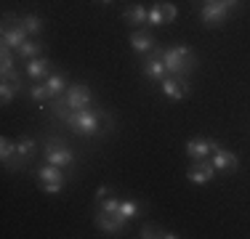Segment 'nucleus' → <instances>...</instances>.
Masks as SVG:
<instances>
[{
	"label": "nucleus",
	"mask_w": 250,
	"mask_h": 239,
	"mask_svg": "<svg viewBox=\"0 0 250 239\" xmlns=\"http://www.w3.org/2000/svg\"><path fill=\"white\" fill-rule=\"evenodd\" d=\"M101 120H109L106 112H99L93 106H85V109H75L69 112V117L64 122L75 130L77 136H85V139H93V136L101 133Z\"/></svg>",
	"instance_id": "f257e3e1"
},
{
	"label": "nucleus",
	"mask_w": 250,
	"mask_h": 239,
	"mask_svg": "<svg viewBox=\"0 0 250 239\" xmlns=\"http://www.w3.org/2000/svg\"><path fill=\"white\" fill-rule=\"evenodd\" d=\"M163 61H165L168 75L187 77L194 69L197 59H194V51L189 45H170V48H163Z\"/></svg>",
	"instance_id": "f03ea898"
},
{
	"label": "nucleus",
	"mask_w": 250,
	"mask_h": 239,
	"mask_svg": "<svg viewBox=\"0 0 250 239\" xmlns=\"http://www.w3.org/2000/svg\"><path fill=\"white\" fill-rule=\"evenodd\" d=\"M43 157H45V162H48V165H56V167H72L75 165V152L64 141H56V139L45 141Z\"/></svg>",
	"instance_id": "7ed1b4c3"
},
{
	"label": "nucleus",
	"mask_w": 250,
	"mask_h": 239,
	"mask_svg": "<svg viewBox=\"0 0 250 239\" xmlns=\"http://www.w3.org/2000/svg\"><path fill=\"white\" fill-rule=\"evenodd\" d=\"M38 181H40V186H43L45 194H59V191L64 189L67 176H64V167L43 165V167H38Z\"/></svg>",
	"instance_id": "20e7f679"
},
{
	"label": "nucleus",
	"mask_w": 250,
	"mask_h": 239,
	"mask_svg": "<svg viewBox=\"0 0 250 239\" xmlns=\"http://www.w3.org/2000/svg\"><path fill=\"white\" fill-rule=\"evenodd\" d=\"M160 93L170 101H181L192 93V85H189L187 77H176V75H165L160 80Z\"/></svg>",
	"instance_id": "39448f33"
},
{
	"label": "nucleus",
	"mask_w": 250,
	"mask_h": 239,
	"mask_svg": "<svg viewBox=\"0 0 250 239\" xmlns=\"http://www.w3.org/2000/svg\"><path fill=\"white\" fill-rule=\"evenodd\" d=\"M99 231H104L106 237H115L128 226V218L123 213H104V210H96V218H93Z\"/></svg>",
	"instance_id": "423d86ee"
},
{
	"label": "nucleus",
	"mask_w": 250,
	"mask_h": 239,
	"mask_svg": "<svg viewBox=\"0 0 250 239\" xmlns=\"http://www.w3.org/2000/svg\"><path fill=\"white\" fill-rule=\"evenodd\" d=\"M229 11H231V8L224 3V0H213V3H205V5H202V11H200L202 24H205V27H218V24L226 21Z\"/></svg>",
	"instance_id": "0eeeda50"
},
{
	"label": "nucleus",
	"mask_w": 250,
	"mask_h": 239,
	"mask_svg": "<svg viewBox=\"0 0 250 239\" xmlns=\"http://www.w3.org/2000/svg\"><path fill=\"white\" fill-rule=\"evenodd\" d=\"M35 152H38V141L35 139L24 136L21 141H16V154H14V159L8 162V170H21V167L35 157Z\"/></svg>",
	"instance_id": "6e6552de"
},
{
	"label": "nucleus",
	"mask_w": 250,
	"mask_h": 239,
	"mask_svg": "<svg viewBox=\"0 0 250 239\" xmlns=\"http://www.w3.org/2000/svg\"><path fill=\"white\" fill-rule=\"evenodd\" d=\"M64 99H67V106L75 112V109H85V106H91L93 96H91V88H88V85H83V82H75V85L67 88Z\"/></svg>",
	"instance_id": "1a4fd4ad"
},
{
	"label": "nucleus",
	"mask_w": 250,
	"mask_h": 239,
	"mask_svg": "<svg viewBox=\"0 0 250 239\" xmlns=\"http://www.w3.org/2000/svg\"><path fill=\"white\" fill-rule=\"evenodd\" d=\"M141 72H144V77L146 80H163L165 75H168V69H165V61H163V48L160 45H154V51H152V56L144 61V67H141Z\"/></svg>",
	"instance_id": "9d476101"
},
{
	"label": "nucleus",
	"mask_w": 250,
	"mask_h": 239,
	"mask_svg": "<svg viewBox=\"0 0 250 239\" xmlns=\"http://www.w3.org/2000/svg\"><path fill=\"white\" fill-rule=\"evenodd\" d=\"M216 167H213V162H208V159H194L192 167L187 170V178L192 183H200V186H205V183H210L213 178H216Z\"/></svg>",
	"instance_id": "9b49d317"
},
{
	"label": "nucleus",
	"mask_w": 250,
	"mask_h": 239,
	"mask_svg": "<svg viewBox=\"0 0 250 239\" xmlns=\"http://www.w3.org/2000/svg\"><path fill=\"white\" fill-rule=\"evenodd\" d=\"M210 162H213V167H216L218 173H234L237 167H240V159H237V154L229 152V149H224L221 143H216Z\"/></svg>",
	"instance_id": "f8f14e48"
},
{
	"label": "nucleus",
	"mask_w": 250,
	"mask_h": 239,
	"mask_svg": "<svg viewBox=\"0 0 250 239\" xmlns=\"http://www.w3.org/2000/svg\"><path fill=\"white\" fill-rule=\"evenodd\" d=\"M216 143L218 141H213V139H189L187 141V146H184V152H187V157L192 159H208V154L213 152V149H216Z\"/></svg>",
	"instance_id": "ddd939ff"
},
{
	"label": "nucleus",
	"mask_w": 250,
	"mask_h": 239,
	"mask_svg": "<svg viewBox=\"0 0 250 239\" xmlns=\"http://www.w3.org/2000/svg\"><path fill=\"white\" fill-rule=\"evenodd\" d=\"M27 29H24V24H21V19H16L14 27H5L3 29V45L5 48H14V51H19L21 45L27 43Z\"/></svg>",
	"instance_id": "4468645a"
},
{
	"label": "nucleus",
	"mask_w": 250,
	"mask_h": 239,
	"mask_svg": "<svg viewBox=\"0 0 250 239\" xmlns=\"http://www.w3.org/2000/svg\"><path fill=\"white\" fill-rule=\"evenodd\" d=\"M128 43L136 53H152L154 51V35L149 29H136V32H130Z\"/></svg>",
	"instance_id": "2eb2a0df"
},
{
	"label": "nucleus",
	"mask_w": 250,
	"mask_h": 239,
	"mask_svg": "<svg viewBox=\"0 0 250 239\" xmlns=\"http://www.w3.org/2000/svg\"><path fill=\"white\" fill-rule=\"evenodd\" d=\"M24 72L32 80H40V77H45L51 72V61L45 56H38V59H29V61L24 64Z\"/></svg>",
	"instance_id": "dca6fc26"
},
{
	"label": "nucleus",
	"mask_w": 250,
	"mask_h": 239,
	"mask_svg": "<svg viewBox=\"0 0 250 239\" xmlns=\"http://www.w3.org/2000/svg\"><path fill=\"white\" fill-rule=\"evenodd\" d=\"M123 19L130 24V27H144L146 19H149V8H144V5H130V8H125Z\"/></svg>",
	"instance_id": "f3484780"
},
{
	"label": "nucleus",
	"mask_w": 250,
	"mask_h": 239,
	"mask_svg": "<svg viewBox=\"0 0 250 239\" xmlns=\"http://www.w3.org/2000/svg\"><path fill=\"white\" fill-rule=\"evenodd\" d=\"M45 88H48L51 99H56V96H64L67 93V75L64 72H59V75H48V80H45Z\"/></svg>",
	"instance_id": "a211bd4d"
},
{
	"label": "nucleus",
	"mask_w": 250,
	"mask_h": 239,
	"mask_svg": "<svg viewBox=\"0 0 250 239\" xmlns=\"http://www.w3.org/2000/svg\"><path fill=\"white\" fill-rule=\"evenodd\" d=\"M43 48H45V43H38V40H27L24 45L16 51V56L19 59H24V61H29V59H38L40 53H43Z\"/></svg>",
	"instance_id": "6ab92c4d"
},
{
	"label": "nucleus",
	"mask_w": 250,
	"mask_h": 239,
	"mask_svg": "<svg viewBox=\"0 0 250 239\" xmlns=\"http://www.w3.org/2000/svg\"><path fill=\"white\" fill-rule=\"evenodd\" d=\"M141 239H154V237H160V239H176L178 234H173V231H165V229H157V226H152V223H144L141 226Z\"/></svg>",
	"instance_id": "aec40b11"
},
{
	"label": "nucleus",
	"mask_w": 250,
	"mask_h": 239,
	"mask_svg": "<svg viewBox=\"0 0 250 239\" xmlns=\"http://www.w3.org/2000/svg\"><path fill=\"white\" fill-rule=\"evenodd\" d=\"M19 91H21V88L16 85V82H11V80H5V77H3V82H0V101H3V104H11L14 96Z\"/></svg>",
	"instance_id": "412c9836"
},
{
	"label": "nucleus",
	"mask_w": 250,
	"mask_h": 239,
	"mask_svg": "<svg viewBox=\"0 0 250 239\" xmlns=\"http://www.w3.org/2000/svg\"><path fill=\"white\" fill-rule=\"evenodd\" d=\"M14 154H16V143L11 139H0V159H3V167H8Z\"/></svg>",
	"instance_id": "4be33fe9"
},
{
	"label": "nucleus",
	"mask_w": 250,
	"mask_h": 239,
	"mask_svg": "<svg viewBox=\"0 0 250 239\" xmlns=\"http://www.w3.org/2000/svg\"><path fill=\"white\" fill-rule=\"evenodd\" d=\"M120 213H123L128 220H133V218H139L141 205H139L136 199H120Z\"/></svg>",
	"instance_id": "5701e85b"
},
{
	"label": "nucleus",
	"mask_w": 250,
	"mask_h": 239,
	"mask_svg": "<svg viewBox=\"0 0 250 239\" xmlns=\"http://www.w3.org/2000/svg\"><path fill=\"white\" fill-rule=\"evenodd\" d=\"M21 24H24V29L29 35H40L43 32V19H40V16H35V14H29V16H24V19H21Z\"/></svg>",
	"instance_id": "b1692460"
},
{
	"label": "nucleus",
	"mask_w": 250,
	"mask_h": 239,
	"mask_svg": "<svg viewBox=\"0 0 250 239\" xmlns=\"http://www.w3.org/2000/svg\"><path fill=\"white\" fill-rule=\"evenodd\" d=\"M149 27H160V24H165V14H163V3H154L149 8V19H146Z\"/></svg>",
	"instance_id": "393cba45"
},
{
	"label": "nucleus",
	"mask_w": 250,
	"mask_h": 239,
	"mask_svg": "<svg viewBox=\"0 0 250 239\" xmlns=\"http://www.w3.org/2000/svg\"><path fill=\"white\" fill-rule=\"evenodd\" d=\"M29 96H32V101H38V104H43V101H51V93H48V88H45V82L43 85H29Z\"/></svg>",
	"instance_id": "a878e982"
},
{
	"label": "nucleus",
	"mask_w": 250,
	"mask_h": 239,
	"mask_svg": "<svg viewBox=\"0 0 250 239\" xmlns=\"http://www.w3.org/2000/svg\"><path fill=\"white\" fill-rule=\"evenodd\" d=\"M14 48H5L3 45V53H0V72H11V69H16L14 64H16V59H14Z\"/></svg>",
	"instance_id": "bb28decb"
},
{
	"label": "nucleus",
	"mask_w": 250,
	"mask_h": 239,
	"mask_svg": "<svg viewBox=\"0 0 250 239\" xmlns=\"http://www.w3.org/2000/svg\"><path fill=\"white\" fill-rule=\"evenodd\" d=\"M99 210H104V213H120V199H117V197H104V199L99 202Z\"/></svg>",
	"instance_id": "cd10ccee"
},
{
	"label": "nucleus",
	"mask_w": 250,
	"mask_h": 239,
	"mask_svg": "<svg viewBox=\"0 0 250 239\" xmlns=\"http://www.w3.org/2000/svg\"><path fill=\"white\" fill-rule=\"evenodd\" d=\"M163 14H165V24H170V21H176L178 11H176L173 3H163Z\"/></svg>",
	"instance_id": "c85d7f7f"
},
{
	"label": "nucleus",
	"mask_w": 250,
	"mask_h": 239,
	"mask_svg": "<svg viewBox=\"0 0 250 239\" xmlns=\"http://www.w3.org/2000/svg\"><path fill=\"white\" fill-rule=\"evenodd\" d=\"M106 194H109V189H106V186H99V189H96V205H99L101 199H104Z\"/></svg>",
	"instance_id": "c756f323"
},
{
	"label": "nucleus",
	"mask_w": 250,
	"mask_h": 239,
	"mask_svg": "<svg viewBox=\"0 0 250 239\" xmlns=\"http://www.w3.org/2000/svg\"><path fill=\"white\" fill-rule=\"evenodd\" d=\"M226 5H229V8H234V5H240V0H224Z\"/></svg>",
	"instance_id": "7c9ffc66"
},
{
	"label": "nucleus",
	"mask_w": 250,
	"mask_h": 239,
	"mask_svg": "<svg viewBox=\"0 0 250 239\" xmlns=\"http://www.w3.org/2000/svg\"><path fill=\"white\" fill-rule=\"evenodd\" d=\"M99 3H112V0H99Z\"/></svg>",
	"instance_id": "2f4dec72"
},
{
	"label": "nucleus",
	"mask_w": 250,
	"mask_h": 239,
	"mask_svg": "<svg viewBox=\"0 0 250 239\" xmlns=\"http://www.w3.org/2000/svg\"><path fill=\"white\" fill-rule=\"evenodd\" d=\"M205 3H213V0H205Z\"/></svg>",
	"instance_id": "473e14b6"
}]
</instances>
